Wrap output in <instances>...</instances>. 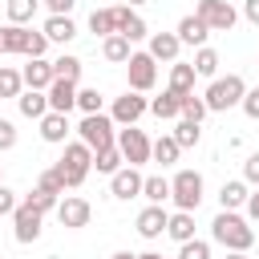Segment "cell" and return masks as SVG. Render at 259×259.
Segmentation results:
<instances>
[{
    "instance_id": "cell-1",
    "label": "cell",
    "mask_w": 259,
    "mask_h": 259,
    "mask_svg": "<svg viewBox=\"0 0 259 259\" xmlns=\"http://www.w3.org/2000/svg\"><path fill=\"white\" fill-rule=\"evenodd\" d=\"M210 239L223 243L227 251H251L255 231H251V223H247L243 214H235V210H219L214 223H210Z\"/></svg>"
},
{
    "instance_id": "cell-2",
    "label": "cell",
    "mask_w": 259,
    "mask_h": 259,
    "mask_svg": "<svg viewBox=\"0 0 259 259\" xmlns=\"http://www.w3.org/2000/svg\"><path fill=\"white\" fill-rule=\"evenodd\" d=\"M243 93H247V81H243L239 73H227V77H214V81L206 85L202 101H206L210 113H223V109H235V105L243 101Z\"/></svg>"
},
{
    "instance_id": "cell-3",
    "label": "cell",
    "mask_w": 259,
    "mask_h": 259,
    "mask_svg": "<svg viewBox=\"0 0 259 259\" xmlns=\"http://www.w3.org/2000/svg\"><path fill=\"white\" fill-rule=\"evenodd\" d=\"M89 170H93V150L85 142H65V154L57 162V174L65 178V186H81Z\"/></svg>"
},
{
    "instance_id": "cell-4",
    "label": "cell",
    "mask_w": 259,
    "mask_h": 259,
    "mask_svg": "<svg viewBox=\"0 0 259 259\" xmlns=\"http://www.w3.org/2000/svg\"><path fill=\"white\" fill-rule=\"evenodd\" d=\"M77 134H81L77 142H85L93 154L117 142V134H113V117H109V113H85L81 125H77Z\"/></svg>"
},
{
    "instance_id": "cell-5",
    "label": "cell",
    "mask_w": 259,
    "mask_h": 259,
    "mask_svg": "<svg viewBox=\"0 0 259 259\" xmlns=\"http://www.w3.org/2000/svg\"><path fill=\"white\" fill-rule=\"evenodd\" d=\"M170 198H174V206L178 210H198V202H202V174L198 170H178L174 178H170Z\"/></svg>"
},
{
    "instance_id": "cell-6",
    "label": "cell",
    "mask_w": 259,
    "mask_h": 259,
    "mask_svg": "<svg viewBox=\"0 0 259 259\" xmlns=\"http://www.w3.org/2000/svg\"><path fill=\"white\" fill-rule=\"evenodd\" d=\"M194 16H198L210 32H231V28H235V20H239V12L231 8V0H198Z\"/></svg>"
},
{
    "instance_id": "cell-7",
    "label": "cell",
    "mask_w": 259,
    "mask_h": 259,
    "mask_svg": "<svg viewBox=\"0 0 259 259\" xmlns=\"http://www.w3.org/2000/svg\"><path fill=\"white\" fill-rule=\"evenodd\" d=\"M113 146L121 150V162H125V166H142V162H150V138H146L138 125L117 130V142H113Z\"/></svg>"
},
{
    "instance_id": "cell-8",
    "label": "cell",
    "mask_w": 259,
    "mask_h": 259,
    "mask_svg": "<svg viewBox=\"0 0 259 259\" xmlns=\"http://www.w3.org/2000/svg\"><path fill=\"white\" fill-rule=\"evenodd\" d=\"M125 73H130V89H134V93H150L154 81H158V61H154L150 53H130Z\"/></svg>"
},
{
    "instance_id": "cell-9",
    "label": "cell",
    "mask_w": 259,
    "mask_h": 259,
    "mask_svg": "<svg viewBox=\"0 0 259 259\" xmlns=\"http://www.w3.org/2000/svg\"><path fill=\"white\" fill-rule=\"evenodd\" d=\"M57 219H61V227H69V231H81V227H89V219H93V206L85 202V198H77V194H65L61 202H57V210H53Z\"/></svg>"
},
{
    "instance_id": "cell-10",
    "label": "cell",
    "mask_w": 259,
    "mask_h": 259,
    "mask_svg": "<svg viewBox=\"0 0 259 259\" xmlns=\"http://www.w3.org/2000/svg\"><path fill=\"white\" fill-rule=\"evenodd\" d=\"M150 109V101L142 97V93H121V97H113V109H109V117H113V125H138V117Z\"/></svg>"
},
{
    "instance_id": "cell-11",
    "label": "cell",
    "mask_w": 259,
    "mask_h": 259,
    "mask_svg": "<svg viewBox=\"0 0 259 259\" xmlns=\"http://www.w3.org/2000/svg\"><path fill=\"white\" fill-rule=\"evenodd\" d=\"M40 223H45V214H36L28 202H16V210H12V235H16V243H36L40 239Z\"/></svg>"
},
{
    "instance_id": "cell-12",
    "label": "cell",
    "mask_w": 259,
    "mask_h": 259,
    "mask_svg": "<svg viewBox=\"0 0 259 259\" xmlns=\"http://www.w3.org/2000/svg\"><path fill=\"white\" fill-rule=\"evenodd\" d=\"M45 97H49V113H65L69 117V109H77V85L73 81H57L53 77V85L45 89Z\"/></svg>"
},
{
    "instance_id": "cell-13",
    "label": "cell",
    "mask_w": 259,
    "mask_h": 259,
    "mask_svg": "<svg viewBox=\"0 0 259 259\" xmlns=\"http://www.w3.org/2000/svg\"><path fill=\"white\" fill-rule=\"evenodd\" d=\"M109 190H113V198H138L142 194V174H138V166H121L117 174H109Z\"/></svg>"
},
{
    "instance_id": "cell-14",
    "label": "cell",
    "mask_w": 259,
    "mask_h": 259,
    "mask_svg": "<svg viewBox=\"0 0 259 259\" xmlns=\"http://www.w3.org/2000/svg\"><path fill=\"white\" fill-rule=\"evenodd\" d=\"M113 12H117V36H125L130 45H134V40H146V36H150L146 20H142V16H138V12L130 8V4H125V8H113Z\"/></svg>"
},
{
    "instance_id": "cell-15",
    "label": "cell",
    "mask_w": 259,
    "mask_h": 259,
    "mask_svg": "<svg viewBox=\"0 0 259 259\" xmlns=\"http://www.w3.org/2000/svg\"><path fill=\"white\" fill-rule=\"evenodd\" d=\"M20 81H24L28 89H40V93H45V89L53 85V61H45V57H32V61L20 69Z\"/></svg>"
},
{
    "instance_id": "cell-16",
    "label": "cell",
    "mask_w": 259,
    "mask_h": 259,
    "mask_svg": "<svg viewBox=\"0 0 259 259\" xmlns=\"http://www.w3.org/2000/svg\"><path fill=\"white\" fill-rule=\"evenodd\" d=\"M166 219H170V214L150 202V206L138 214V235H142V239H162V235H166Z\"/></svg>"
},
{
    "instance_id": "cell-17",
    "label": "cell",
    "mask_w": 259,
    "mask_h": 259,
    "mask_svg": "<svg viewBox=\"0 0 259 259\" xmlns=\"http://www.w3.org/2000/svg\"><path fill=\"white\" fill-rule=\"evenodd\" d=\"M174 36H178V45H194V49H202V45H206V36H210V28L190 12V16H182V20H178V32H174Z\"/></svg>"
},
{
    "instance_id": "cell-18",
    "label": "cell",
    "mask_w": 259,
    "mask_h": 259,
    "mask_svg": "<svg viewBox=\"0 0 259 259\" xmlns=\"http://www.w3.org/2000/svg\"><path fill=\"white\" fill-rule=\"evenodd\" d=\"M178 49H182V45H178L174 32H150V49H146V53H150L154 61H170V65H174V61H178Z\"/></svg>"
},
{
    "instance_id": "cell-19",
    "label": "cell",
    "mask_w": 259,
    "mask_h": 259,
    "mask_svg": "<svg viewBox=\"0 0 259 259\" xmlns=\"http://www.w3.org/2000/svg\"><path fill=\"white\" fill-rule=\"evenodd\" d=\"M40 138H45L49 146H65V138H69V117H65V113H45V117H40Z\"/></svg>"
},
{
    "instance_id": "cell-20",
    "label": "cell",
    "mask_w": 259,
    "mask_h": 259,
    "mask_svg": "<svg viewBox=\"0 0 259 259\" xmlns=\"http://www.w3.org/2000/svg\"><path fill=\"white\" fill-rule=\"evenodd\" d=\"M40 32H45V40H53V45H69V40L77 36V24H73L69 16H49Z\"/></svg>"
},
{
    "instance_id": "cell-21",
    "label": "cell",
    "mask_w": 259,
    "mask_h": 259,
    "mask_svg": "<svg viewBox=\"0 0 259 259\" xmlns=\"http://www.w3.org/2000/svg\"><path fill=\"white\" fill-rule=\"evenodd\" d=\"M194 65H186V61H174L170 65V93H178V97H186V93H194Z\"/></svg>"
},
{
    "instance_id": "cell-22",
    "label": "cell",
    "mask_w": 259,
    "mask_h": 259,
    "mask_svg": "<svg viewBox=\"0 0 259 259\" xmlns=\"http://www.w3.org/2000/svg\"><path fill=\"white\" fill-rule=\"evenodd\" d=\"M166 235H170L174 243H190V239H194V214H190V210H174V214L166 219Z\"/></svg>"
},
{
    "instance_id": "cell-23",
    "label": "cell",
    "mask_w": 259,
    "mask_h": 259,
    "mask_svg": "<svg viewBox=\"0 0 259 259\" xmlns=\"http://www.w3.org/2000/svg\"><path fill=\"white\" fill-rule=\"evenodd\" d=\"M16 105H20V113H24V117H36V121L49 113V97H45L40 89H20Z\"/></svg>"
},
{
    "instance_id": "cell-24",
    "label": "cell",
    "mask_w": 259,
    "mask_h": 259,
    "mask_svg": "<svg viewBox=\"0 0 259 259\" xmlns=\"http://www.w3.org/2000/svg\"><path fill=\"white\" fill-rule=\"evenodd\" d=\"M130 53H134V49H130V40H125V36H117V32L101 40V57H105V61H113V65H125V61H130Z\"/></svg>"
},
{
    "instance_id": "cell-25",
    "label": "cell",
    "mask_w": 259,
    "mask_h": 259,
    "mask_svg": "<svg viewBox=\"0 0 259 259\" xmlns=\"http://www.w3.org/2000/svg\"><path fill=\"white\" fill-rule=\"evenodd\" d=\"M150 113H154V117H162V121H170V117H178V113H182V97L166 89L162 97H154V101H150Z\"/></svg>"
},
{
    "instance_id": "cell-26",
    "label": "cell",
    "mask_w": 259,
    "mask_h": 259,
    "mask_svg": "<svg viewBox=\"0 0 259 259\" xmlns=\"http://www.w3.org/2000/svg\"><path fill=\"white\" fill-rule=\"evenodd\" d=\"M247 182L239 178V182H223V190H219V202H223V210H239L243 202H247Z\"/></svg>"
},
{
    "instance_id": "cell-27",
    "label": "cell",
    "mask_w": 259,
    "mask_h": 259,
    "mask_svg": "<svg viewBox=\"0 0 259 259\" xmlns=\"http://www.w3.org/2000/svg\"><path fill=\"white\" fill-rule=\"evenodd\" d=\"M89 32H97V36H113V32H117V12H113V8H93V16H89Z\"/></svg>"
},
{
    "instance_id": "cell-28",
    "label": "cell",
    "mask_w": 259,
    "mask_h": 259,
    "mask_svg": "<svg viewBox=\"0 0 259 259\" xmlns=\"http://www.w3.org/2000/svg\"><path fill=\"white\" fill-rule=\"evenodd\" d=\"M142 194H146L154 206H162V202L170 198V178H162V174H150V178H142Z\"/></svg>"
},
{
    "instance_id": "cell-29",
    "label": "cell",
    "mask_w": 259,
    "mask_h": 259,
    "mask_svg": "<svg viewBox=\"0 0 259 259\" xmlns=\"http://www.w3.org/2000/svg\"><path fill=\"white\" fill-rule=\"evenodd\" d=\"M190 65H194V73H198V77H210V81L219 77V53H214V49H206V45L194 53V61H190Z\"/></svg>"
},
{
    "instance_id": "cell-30",
    "label": "cell",
    "mask_w": 259,
    "mask_h": 259,
    "mask_svg": "<svg viewBox=\"0 0 259 259\" xmlns=\"http://www.w3.org/2000/svg\"><path fill=\"white\" fill-rule=\"evenodd\" d=\"M170 138L178 142V150H190V146H198L202 130H198V121H186V117H178V125H174V134H170Z\"/></svg>"
},
{
    "instance_id": "cell-31",
    "label": "cell",
    "mask_w": 259,
    "mask_h": 259,
    "mask_svg": "<svg viewBox=\"0 0 259 259\" xmlns=\"http://www.w3.org/2000/svg\"><path fill=\"white\" fill-rule=\"evenodd\" d=\"M178 154H182V150H178V142H174L170 134H166V138H158V142H150V158H154V162H162V166L178 162Z\"/></svg>"
},
{
    "instance_id": "cell-32",
    "label": "cell",
    "mask_w": 259,
    "mask_h": 259,
    "mask_svg": "<svg viewBox=\"0 0 259 259\" xmlns=\"http://www.w3.org/2000/svg\"><path fill=\"white\" fill-rule=\"evenodd\" d=\"M53 77L77 85V81H81V57H57V61H53Z\"/></svg>"
},
{
    "instance_id": "cell-33",
    "label": "cell",
    "mask_w": 259,
    "mask_h": 259,
    "mask_svg": "<svg viewBox=\"0 0 259 259\" xmlns=\"http://www.w3.org/2000/svg\"><path fill=\"white\" fill-rule=\"evenodd\" d=\"M93 166H97V174H117V170H121V150H117V146L97 150V154H93Z\"/></svg>"
},
{
    "instance_id": "cell-34",
    "label": "cell",
    "mask_w": 259,
    "mask_h": 259,
    "mask_svg": "<svg viewBox=\"0 0 259 259\" xmlns=\"http://www.w3.org/2000/svg\"><path fill=\"white\" fill-rule=\"evenodd\" d=\"M36 190H45V194H53V198H65V190H69V186H65V178L57 174V166H49V170L36 178Z\"/></svg>"
},
{
    "instance_id": "cell-35",
    "label": "cell",
    "mask_w": 259,
    "mask_h": 259,
    "mask_svg": "<svg viewBox=\"0 0 259 259\" xmlns=\"http://www.w3.org/2000/svg\"><path fill=\"white\" fill-rule=\"evenodd\" d=\"M40 0H8V24H28Z\"/></svg>"
},
{
    "instance_id": "cell-36",
    "label": "cell",
    "mask_w": 259,
    "mask_h": 259,
    "mask_svg": "<svg viewBox=\"0 0 259 259\" xmlns=\"http://www.w3.org/2000/svg\"><path fill=\"white\" fill-rule=\"evenodd\" d=\"M206 113H210V109H206V101H202V97H194V93H186V97H182V113H178V117H186V121H202Z\"/></svg>"
},
{
    "instance_id": "cell-37",
    "label": "cell",
    "mask_w": 259,
    "mask_h": 259,
    "mask_svg": "<svg viewBox=\"0 0 259 259\" xmlns=\"http://www.w3.org/2000/svg\"><path fill=\"white\" fill-rule=\"evenodd\" d=\"M20 73L16 69H8V65H0V97H20Z\"/></svg>"
},
{
    "instance_id": "cell-38",
    "label": "cell",
    "mask_w": 259,
    "mask_h": 259,
    "mask_svg": "<svg viewBox=\"0 0 259 259\" xmlns=\"http://www.w3.org/2000/svg\"><path fill=\"white\" fill-rule=\"evenodd\" d=\"M178 259H210V243H206V239L178 243Z\"/></svg>"
},
{
    "instance_id": "cell-39",
    "label": "cell",
    "mask_w": 259,
    "mask_h": 259,
    "mask_svg": "<svg viewBox=\"0 0 259 259\" xmlns=\"http://www.w3.org/2000/svg\"><path fill=\"white\" fill-rule=\"evenodd\" d=\"M77 109L81 113H101V93L97 89H77Z\"/></svg>"
},
{
    "instance_id": "cell-40",
    "label": "cell",
    "mask_w": 259,
    "mask_h": 259,
    "mask_svg": "<svg viewBox=\"0 0 259 259\" xmlns=\"http://www.w3.org/2000/svg\"><path fill=\"white\" fill-rule=\"evenodd\" d=\"M24 202H28L36 214H49V210H57V202H61V198H53V194H45V190H32Z\"/></svg>"
},
{
    "instance_id": "cell-41",
    "label": "cell",
    "mask_w": 259,
    "mask_h": 259,
    "mask_svg": "<svg viewBox=\"0 0 259 259\" xmlns=\"http://www.w3.org/2000/svg\"><path fill=\"white\" fill-rule=\"evenodd\" d=\"M239 109H243V113H247L251 121H259V85L243 93V101H239Z\"/></svg>"
},
{
    "instance_id": "cell-42",
    "label": "cell",
    "mask_w": 259,
    "mask_h": 259,
    "mask_svg": "<svg viewBox=\"0 0 259 259\" xmlns=\"http://www.w3.org/2000/svg\"><path fill=\"white\" fill-rule=\"evenodd\" d=\"M16 146V125L8 117H0V150H12Z\"/></svg>"
},
{
    "instance_id": "cell-43",
    "label": "cell",
    "mask_w": 259,
    "mask_h": 259,
    "mask_svg": "<svg viewBox=\"0 0 259 259\" xmlns=\"http://www.w3.org/2000/svg\"><path fill=\"white\" fill-rule=\"evenodd\" d=\"M243 182H251V186H259V154H251V158L243 162Z\"/></svg>"
},
{
    "instance_id": "cell-44",
    "label": "cell",
    "mask_w": 259,
    "mask_h": 259,
    "mask_svg": "<svg viewBox=\"0 0 259 259\" xmlns=\"http://www.w3.org/2000/svg\"><path fill=\"white\" fill-rule=\"evenodd\" d=\"M12 210H16V194L8 186H0V214H12Z\"/></svg>"
},
{
    "instance_id": "cell-45",
    "label": "cell",
    "mask_w": 259,
    "mask_h": 259,
    "mask_svg": "<svg viewBox=\"0 0 259 259\" xmlns=\"http://www.w3.org/2000/svg\"><path fill=\"white\" fill-rule=\"evenodd\" d=\"M45 4H49V12H53V16H69L77 0H45Z\"/></svg>"
},
{
    "instance_id": "cell-46",
    "label": "cell",
    "mask_w": 259,
    "mask_h": 259,
    "mask_svg": "<svg viewBox=\"0 0 259 259\" xmlns=\"http://www.w3.org/2000/svg\"><path fill=\"white\" fill-rule=\"evenodd\" d=\"M243 16H247L251 24H259V0H243Z\"/></svg>"
},
{
    "instance_id": "cell-47",
    "label": "cell",
    "mask_w": 259,
    "mask_h": 259,
    "mask_svg": "<svg viewBox=\"0 0 259 259\" xmlns=\"http://www.w3.org/2000/svg\"><path fill=\"white\" fill-rule=\"evenodd\" d=\"M243 206H247V219H255V223H259V190H255V194H247V202H243Z\"/></svg>"
},
{
    "instance_id": "cell-48",
    "label": "cell",
    "mask_w": 259,
    "mask_h": 259,
    "mask_svg": "<svg viewBox=\"0 0 259 259\" xmlns=\"http://www.w3.org/2000/svg\"><path fill=\"white\" fill-rule=\"evenodd\" d=\"M134 259H162L158 251H142V255H134Z\"/></svg>"
},
{
    "instance_id": "cell-49",
    "label": "cell",
    "mask_w": 259,
    "mask_h": 259,
    "mask_svg": "<svg viewBox=\"0 0 259 259\" xmlns=\"http://www.w3.org/2000/svg\"><path fill=\"white\" fill-rule=\"evenodd\" d=\"M109 259H134V255H130V251H113Z\"/></svg>"
},
{
    "instance_id": "cell-50",
    "label": "cell",
    "mask_w": 259,
    "mask_h": 259,
    "mask_svg": "<svg viewBox=\"0 0 259 259\" xmlns=\"http://www.w3.org/2000/svg\"><path fill=\"white\" fill-rule=\"evenodd\" d=\"M227 259H247V251H227Z\"/></svg>"
},
{
    "instance_id": "cell-51",
    "label": "cell",
    "mask_w": 259,
    "mask_h": 259,
    "mask_svg": "<svg viewBox=\"0 0 259 259\" xmlns=\"http://www.w3.org/2000/svg\"><path fill=\"white\" fill-rule=\"evenodd\" d=\"M134 4H146V0H130V8H134Z\"/></svg>"
}]
</instances>
